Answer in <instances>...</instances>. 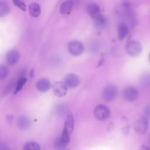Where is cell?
I'll return each mask as SVG.
<instances>
[{
  "label": "cell",
  "mask_w": 150,
  "mask_h": 150,
  "mask_svg": "<svg viewBox=\"0 0 150 150\" xmlns=\"http://www.w3.org/2000/svg\"><path fill=\"white\" fill-rule=\"evenodd\" d=\"M125 50L127 54L131 57L138 56L142 52L141 43L137 40H129L125 44Z\"/></svg>",
  "instance_id": "cell-1"
},
{
  "label": "cell",
  "mask_w": 150,
  "mask_h": 150,
  "mask_svg": "<svg viewBox=\"0 0 150 150\" xmlns=\"http://www.w3.org/2000/svg\"><path fill=\"white\" fill-rule=\"evenodd\" d=\"M118 95V88L116 86L109 84L105 86L103 90L102 96L106 101H113Z\"/></svg>",
  "instance_id": "cell-2"
},
{
  "label": "cell",
  "mask_w": 150,
  "mask_h": 150,
  "mask_svg": "<svg viewBox=\"0 0 150 150\" xmlns=\"http://www.w3.org/2000/svg\"><path fill=\"white\" fill-rule=\"evenodd\" d=\"M94 117L100 121H104L111 115L110 108L103 104H99L96 107L94 110Z\"/></svg>",
  "instance_id": "cell-3"
},
{
  "label": "cell",
  "mask_w": 150,
  "mask_h": 150,
  "mask_svg": "<svg viewBox=\"0 0 150 150\" xmlns=\"http://www.w3.org/2000/svg\"><path fill=\"white\" fill-rule=\"evenodd\" d=\"M67 49L70 54L74 56H80L84 51V46L82 43L76 40L69 42L67 45Z\"/></svg>",
  "instance_id": "cell-4"
},
{
  "label": "cell",
  "mask_w": 150,
  "mask_h": 150,
  "mask_svg": "<svg viewBox=\"0 0 150 150\" xmlns=\"http://www.w3.org/2000/svg\"><path fill=\"white\" fill-rule=\"evenodd\" d=\"M138 96L139 91L138 89L134 86H127L122 91V97L127 101L132 102L138 98Z\"/></svg>",
  "instance_id": "cell-5"
},
{
  "label": "cell",
  "mask_w": 150,
  "mask_h": 150,
  "mask_svg": "<svg viewBox=\"0 0 150 150\" xmlns=\"http://www.w3.org/2000/svg\"><path fill=\"white\" fill-rule=\"evenodd\" d=\"M149 125L148 120L145 116L138 118L135 123L134 129L139 135H144L148 129Z\"/></svg>",
  "instance_id": "cell-6"
},
{
  "label": "cell",
  "mask_w": 150,
  "mask_h": 150,
  "mask_svg": "<svg viewBox=\"0 0 150 150\" xmlns=\"http://www.w3.org/2000/svg\"><path fill=\"white\" fill-rule=\"evenodd\" d=\"M70 134L63 129L62 135L56 141L54 147L57 150H64L70 142Z\"/></svg>",
  "instance_id": "cell-7"
},
{
  "label": "cell",
  "mask_w": 150,
  "mask_h": 150,
  "mask_svg": "<svg viewBox=\"0 0 150 150\" xmlns=\"http://www.w3.org/2000/svg\"><path fill=\"white\" fill-rule=\"evenodd\" d=\"M67 86L63 81H56L52 86L53 91L54 95L58 97H62L66 95Z\"/></svg>",
  "instance_id": "cell-8"
},
{
  "label": "cell",
  "mask_w": 150,
  "mask_h": 150,
  "mask_svg": "<svg viewBox=\"0 0 150 150\" xmlns=\"http://www.w3.org/2000/svg\"><path fill=\"white\" fill-rule=\"evenodd\" d=\"M64 82L68 88H73L79 85L80 80L79 76L76 74L69 73L65 76Z\"/></svg>",
  "instance_id": "cell-9"
},
{
  "label": "cell",
  "mask_w": 150,
  "mask_h": 150,
  "mask_svg": "<svg viewBox=\"0 0 150 150\" xmlns=\"http://www.w3.org/2000/svg\"><path fill=\"white\" fill-rule=\"evenodd\" d=\"M86 12L87 14L91 17L93 19L101 15V8L99 5L96 3H91L86 7Z\"/></svg>",
  "instance_id": "cell-10"
},
{
  "label": "cell",
  "mask_w": 150,
  "mask_h": 150,
  "mask_svg": "<svg viewBox=\"0 0 150 150\" xmlns=\"http://www.w3.org/2000/svg\"><path fill=\"white\" fill-rule=\"evenodd\" d=\"M20 59L19 53L16 50H11L6 54V60L9 65H15L18 63Z\"/></svg>",
  "instance_id": "cell-11"
},
{
  "label": "cell",
  "mask_w": 150,
  "mask_h": 150,
  "mask_svg": "<svg viewBox=\"0 0 150 150\" xmlns=\"http://www.w3.org/2000/svg\"><path fill=\"white\" fill-rule=\"evenodd\" d=\"M36 87L38 90L40 92L45 93L50 88L51 84L48 79L43 78L37 81Z\"/></svg>",
  "instance_id": "cell-12"
},
{
  "label": "cell",
  "mask_w": 150,
  "mask_h": 150,
  "mask_svg": "<svg viewBox=\"0 0 150 150\" xmlns=\"http://www.w3.org/2000/svg\"><path fill=\"white\" fill-rule=\"evenodd\" d=\"M74 129V118L72 114L70 112H69L66 115V118L64 121V130H65L70 135L73 131Z\"/></svg>",
  "instance_id": "cell-13"
},
{
  "label": "cell",
  "mask_w": 150,
  "mask_h": 150,
  "mask_svg": "<svg viewBox=\"0 0 150 150\" xmlns=\"http://www.w3.org/2000/svg\"><path fill=\"white\" fill-rule=\"evenodd\" d=\"M129 32V28L127 24L124 23H120L117 28V36L120 40H123Z\"/></svg>",
  "instance_id": "cell-14"
},
{
  "label": "cell",
  "mask_w": 150,
  "mask_h": 150,
  "mask_svg": "<svg viewBox=\"0 0 150 150\" xmlns=\"http://www.w3.org/2000/svg\"><path fill=\"white\" fill-rule=\"evenodd\" d=\"M25 73H26V71L25 70H23L21 72V76H19L16 83V88L14 92L15 94H17L18 93H19L22 90L23 86L25 84L27 81V79L25 77Z\"/></svg>",
  "instance_id": "cell-15"
},
{
  "label": "cell",
  "mask_w": 150,
  "mask_h": 150,
  "mask_svg": "<svg viewBox=\"0 0 150 150\" xmlns=\"http://www.w3.org/2000/svg\"><path fill=\"white\" fill-rule=\"evenodd\" d=\"M17 124L18 128L21 129H26L29 128L31 124V121L29 118L25 116H22L18 118Z\"/></svg>",
  "instance_id": "cell-16"
},
{
  "label": "cell",
  "mask_w": 150,
  "mask_h": 150,
  "mask_svg": "<svg viewBox=\"0 0 150 150\" xmlns=\"http://www.w3.org/2000/svg\"><path fill=\"white\" fill-rule=\"evenodd\" d=\"M93 20L95 27L98 29H103L107 25V18L102 14Z\"/></svg>",
  "instance_id": "cell-17"
},
{
  "label": "cell",
  "mask_w": 150,
  "mask_h": 150,
  "mask_svg": "<svg viewBox=\"0 0 150 150\" xmlns=\"http://www.w3.org/2000/svg\"><path fill=\"white\" fill-rule=\"evenodd\" d=\"M73 2L69 1L63 2L60 6V12L64 15H69L70 13L73 8Z\"/></svg>",
  "instance_id": "cell-18"
},
{
  "label": "cell",
  "mask_w": 150,
  "mask_h": 150,
  "mask_svg": "<svg viewBox=\"0 0 150 150\" xmlns=\"http://www.w3.org/2000/svg\"><path fill=\"white\" fill-rule=\"evenodd\" d=\"M30 15L34 18H38L40 15V7L39 4L36 2L32 3L29 6Z\"/></svg>",
  "instance_id": "cell-19"
},
{
  "label": "cell",
  "mask_w": 150,
  "mask_h": 150,
  "mask_svg": "<svg viewBox=\"0 0 150 150\" xmlns=\"http://www.w3.org/2000/svg\"><path fill=\"white\" fill-rule=\"evenodd\" d=\"M11 9L8 4L4 1H1L0 2V16L4 17L7 15L10 12Z\"/></svg>",
  "instance_id": "cell-20"
},
{
  "label": "cell",
  "mask_w": 150,
  "mask_h": 150,
  "mask_svg": "<svg viewBox=\"0 0 150 150\" xmlns=\"http://www.w3.org/2000/svg\"><path fill=\"white\" fill-rule=\"evenodd\" d=\"M23 150H40V146L36 142L29 141L25 144Z\"/></svg>",
  "instance_id": "cell-21"
},
{
  "label": "cell",
  "mask_w": 150,
  "mask_h": 150,
  "mask_svg": "<svg viewBox=\"0 0 150 150\" xmlns=\"http://www.w3.org/2000/svg\"><path fill=\"white\" fill-rule=\"evenodd\" d=\"M13 4L22 11L25 12L26 11V5L21 0H13Z\"/></svg>",
  "instance_id": "cell-22"
},
{
  "label": "cell",
  "mask_w": 150,
  "mask_h": 150,
  "mask_svg": "<svg viewBox=\"0 0 150 150\" xmlns=\"http://www.w3.org/2000/svg\"><path fill=\"white\" fill-rule=\"evenodd\" d=\"M8 74V68L4 65L0 66V80L5 79Z\"/></svg>",
  "instance_id": "cell-23"
},
{
  "label": "cell",
  "mask_w": 150,
  "mask_h": 150,
  "mask_svg": "<svg viewBox=\"0 0 150 150\" xmlns=\"http://www.w3.org/2000/svg\"><path fill=\"white\" fill-rule=\"evenodd\" d=\"M56 111H57V113L61 115H64L65 113L67 114H68V113H67V107L64 104L59 105V106H57V107Z\"/></svg>",
  "instance_id": "cell-24"
},
{
  "label": "cell",
  "mask_w": 150,
  "mask_h": 150,
  "mask_svg": "<svg viewBox=\"0 0 150 150\" xmlns=\"http://www.w3.org/2000/svg\"><path fill=\"white\" fill-rule=\"evenodd\" d=\"M144 116L147 118H150V105H148L145 107L144 110Z\"/></svg>",
  "instance_id": "cell-25"
},
{
  "label": "cell",
  "mask_w": 150,
  "mask_h": 150,
  "mask_svg": "<svg viewBox=\"0 0 150 150\" xmlns=\"http://www.w3.org/2000/svg\"><path fill=\"white\" fill-rule=\"evenodd\" d=\"M139 150H150V148L146 145H142L139 148Z\"/></svg>",
  "instance_id": "cell-26"
},
{
  "label": "cell",
  "mask_w": 150,
  "mask_h": 150,
  "mask_svg": "<svg viewBox=\"0 0 150 150\" xmlns=\"http://www.w3.org/2000/svg\"><path fill=\"white\" fill-rule=\"evenodd\" d=\"M128 131H129V127L127 126V127H125L124 129H123V132L124 134H127L128 133Z\"/></svg>",
  "instance_id": "cell-27"
},
{
  "label": "cell",
  "mask_w": 150,
  "mask_h": 150,
  "mask_svg": "<svg viewBox=\"0 0 150 150\" xmlns=\"http://www.w3.org/2000/svg\"><path fill=\"white\" fill-rule=\"evenodd\" d=\"M30 77H33V76H34V70L32 69V70L30 71Z\"/></svg>",
  "instance_id": "cell-28"
},
{
  "label": "cell",
  "mask_w": 150,
  "mask_h": 150,
  "mask_svg": "<svg viewBox=\"0 0 150 150\" xmlns=\"http://www.w3.org/2000/svg\"><path fill=\"white\" fill-rule=\"evenodd\" d=\"M148 60H149V62L150 63V52H149V53L148 54Z\"/></svg>",
  "instance_id": "cell-29"
},
{
  "label": "cell",
  "mask_w": 150,
  "mask_h": 150,
  "mask_svg": "<svg viewBox=\"0 0 150 150\" xmlns=\"http://www.w3.org/2000/svg\"><path fill=\"white\" fill-rule=\"evenodd\" d=\"M149 143L150 144V137H149Z\"/></svg>",
  "instance_id": "cell-30"
}]
</instances>
